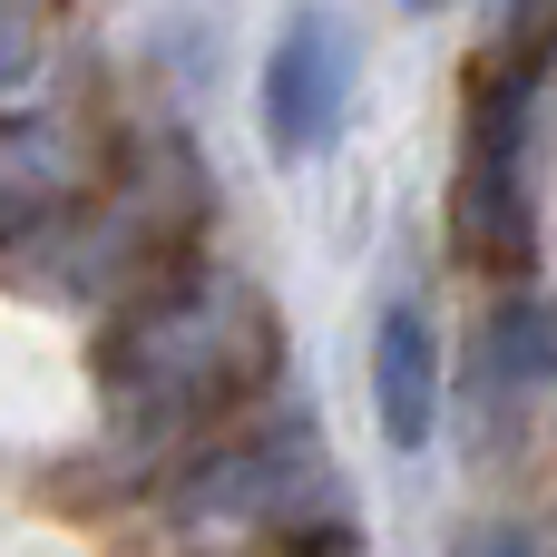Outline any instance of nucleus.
I'll list each match as a JSON object with an SVG mask.
<instances>
[{
	"label": "nucleus",
	"mask_w": 557,
	"mask_h": 557,
	"mask_svg": "<svg viewBox=\"0 0 557 557\" xmlns=\"http://www.w3.org/2000/svg\"><path fill=\"white\" fill-rule=\"evenodd\" d=\"M284 323L225 264H176L108 343V431L127 450H186L274 382Z\"/></svg>",
	"instance_id": "1"
},
{
	"label": "nucleus",
	"mask_w": 557,
	"mask_h": 557,
	"mask_svg": "<svg viewBox=\"0 0 557 557\" xmlns=\"http://www.w3.org/2000/svg\"><path fill=\"white\" fill-rule=\"evenodd\" d=\"M166 519L196 529V539H284V548H313V539L343 529V499H333V460H323L313 421L294 411V421L206 441L166 480Z\"/></svg>",
	"instance_id": "2"
},
{
	"label": "nucleus",
	"mask_w": 557,
	"mask_h": 557,
	"mask_svg": "<svg viewBox=\"0 0 557 557\" xmlns=\"http://www.w3.org/2000/svg\"><path fill=\"white\" fill-rule=\"evenodd\" d=\"M529 147H539V69H490L460 147V245L490 274H529V245H539Z\"/></svg>",
	"instance_id": "3"
},
{
	"label": "nucleus",
	"mask_w": 557,
	"mask_h": 557,
	"mask_svg": "<svg viewBox=\"0 0 557 557\" xmlns=\"http://www.w3.org/2000/svg\"><path fill=\"white\" fill-rule=\"evenodd\" d=\"M343 108H352V29H343V10L304 0V10L274 29L264 69H255L264 157H274V166H313V157L343 137Z\"/></svg>",
	"instance_id": "4"
},
{
	"label": "nucleus",
	"mask_w": 557,
	"mask_h": 557,
	"mask_svg": "<svg viewBox=\"0 0 557 557\" xmlns=\"http://www.w3.org/2000/svg\"><path fill=\"white\" fill-rule=\"evenodd\" d=\"M372 421L401 460H421L441 441V333L421 304H382V323H372Z\"/></svg>",
	"instance_id": "5"
},
{
	"label": "nucleus",
	"mask_w": 557,
	"mask_h": 557,
	"mask_svg": "<svg viewBox=\"0 0 557 557\" xmlns=\"http://www.w3.org/2000/svg\"><path fill=\"white\" fill-rule=\"evenodd\" d=\"M490 372L499 382H557V313L548 304H499L490 313Z\"/></svg>",
	"instance_id": "6"
},
{
	"label": "nucleus",
	"mask_w": 557,
	"mask_h": 557,
	"mask_svg": "<svg viewBox=\"0 0 557 557\" xmlns=\"http://www.w3.org/2000/svg\"><path fill=\"white\" fill-rule=\"evenodd\" d=\"M49 186H59V157H49V137H0V235L39 225Z\"/></svg>",
	"instance_id": "7"
},
{
	"label": "nucleus",
	"mask_w": 557,
	"mask_h": 557,
	"mask_svg": "<svg viewBox=\"0 0 557 557\" xmlns=\"http://www.w3.org/2000/svg\"><path fill=\"white\" fill-rule=\"evenodd\" d=\"M49 59V10L39 0H0V98H20Z\"/></svg>",
	"instance_id": "8"
},
{
	"label": "nucleus",
	"mask_w": 557,
	"mask_h": 557,
	"mask_svg": "<svg viewBox=\"0 0 557 557\" xmlns=\"http://www.w3.org/2000/svg\"><path fill=\"white\" fill-rule=\"evenodd\" d=\"M460 557H539L519 529H480V539H460Z\"/></svg>",
	"instance_id": "9"
},
{
	"label": "nucleus",
	"mask_w": 557,
	"mask_h": 557,
	"mask_svg": "<svg viewBox=\"0 0 557 557\" xmlns=\"http://www.w3.org/2000/svg\"><path fill=\"white\" fill-rule=\"evenodd\" d=\"M304 557H362V548H352V539L333 529V539H313V548H304Z\"/></svg>",
	"instance_id": "10"
},
{
	"label": "nucleus",
	"mask_w": 557,
	"mask_h": 557,
	"mask_svg": "<svg viewBox=\"0 0 557 557\" xmlns=\"http://www.w3.org/2000/svg\"><path fill=\"white\" fill-rule=\"evenodd\" d=\"M401 10H411V20H431V10H450V0H401Z\"/></svg>",
	"instance_id": "11"
}]
</instances>
